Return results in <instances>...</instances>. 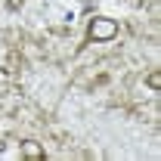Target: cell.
<instances>
[{"label": "cell", "mask_w": 161, "mask_h": 161, "mask_svg": "<svg viewBox=\"0 0 161 161\" xmlns=\"http://www.w3.org/2000/svg\"><path fill=\"white\" fill-rule=\"evenodd\" d=\"M22 158H34V161H40V158H43V149H40L37 142H22Z\"/></svg>", "instance_id": "cell-2"}, {"label": "cell", "mask_w": 161, "mask_h": 161, "mask_svg": "<svg viewBox=\"0 0 161 161\" xmlns=\"http://www.w3.org/2000/svg\"><path fill=\"white\" fill-rule=\"evenodd\" d=\"M118 34V25L112 19H93L90 25V40H112Z\"/></svg>", "instance_id": "cell-1"}, {"label": "cell", "mask_w": 161, "mask_h": 161, "mask_svg": "<svg viewBox=\"0 0 161 161\" xmlns=\"http://www.w3.org/2000/svg\"><path fill=\"white\" fill-rule=\"evenodd\" d=\"M149 87L158 90V87H161V75H149Z\"/></svg>", "instance_id": "cell-3"}]
</instances>
